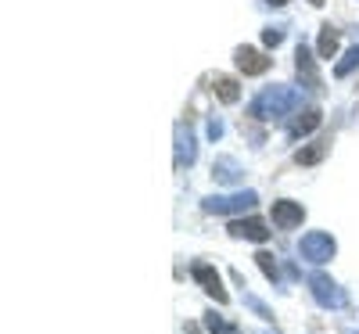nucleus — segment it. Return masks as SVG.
Returning <instances> with one entry per match:
<instances>
[{
	"mask_svg": "<svg viewBox=\"0 0 359 334\" xmlns=\"http://www.w3.org/2000/svg\"><path fill=\"white\" fill-rule=\"evenodd\" d=\"M298 105H302V94L291 86H266L262 94L252 101V115L262 119V123H280V119H287Z\"/></svg>",
	"mask_w": 359,
	"mask_h": 334,
	"instance_id": "obj_1",
	"label": "nucleus"
},
{
	"mask_svg": "<svg viewBox=\"0 0 359 334\" xmlns=\"http://www.w3.org/2000/svg\"><path fill=\"white\" fill-rule=\"evenodd\" d=\"M259 205V194L255 191H233V194H212L205 198L201 208L212 212V216H233V212H252Z\"/></svg>",
	"mask_w": 359,
	"mask_h": 334,
	"instance_id": "obj_2",
	"label": "nucleus"
},
{
	"mask_svg": "<svg viewBox=\"0 0 359 334\" xmlns=\"http://www.w3.org/2000/svg\"><path fill=\"white\" fill-rule=\"evenodd\" d=\"M334 252H338L334 237H331V234H323V230H309L302 241H298V255H302L306 262H313V266L331 262V259H334Z\"/></svg>",
	"mask_w": 359,
	"mask_h": 334,
	"instance_id": "obj_3",
	"label": "nucleus"
},
{
	"mask_svg": "<svg viewBox=\"0 0 359 334\" xmlns=\"http://www.w3.org/2000/svg\"><path fill=\"white\" fill-rule=\"evenodd\" d=\"M309 291H313V298L320 302L323 309H345L348 306V295L341 291V284H334L331 277H327V273H313Z\"/></svg>",
	"mask_w": 359,
	"mask_h": 334,
	"instance_id": "obj_4",
	"label": "nucleus"
},
{
	"mask_svg": "<svg viewBox=\"0 0 359 334\" xmlns=\"http://www.w3.org/2000/svg\"><path fill=\"white\" fill-rule=\"evenodd\" d=\"M191 273H194V281H198L208 295H212V298L219 302V306H226V302H230V295H226V288H223V281H219V273H216L212 266H208V262H194V266H191Z\"/></svg>",
	"mask_w": 359,
	"mask_h": 334,
	"instance_id": "obj_5",
	"label": "nucleus"
},
{
	"mask_svg": "<svg viewBox=\"0 0 359 334\" xmlns=\"http://www.w3.org/2000/svg\"><path fill=\"white\" fill-rule=\"evenodd\" d=\"M294 69H298V79L306 83V90H313V94H320V76H316V58L306 44H298L294 51Z\"/></svg>",
	"mask_w": 359,
	"mask_h": 334,
	"instance_id": "obj_6",
	"label": "nucleus"
},
{
	"mask_svg": "<svg viewBox=\"0 0 359 334\" xmlns=\"http://www.w3.org/2000/svg\"><path fill=\"white\" fill-rule=\"evenodd\" d=\"M233 62H237V69H241L245 76H262L269 69V58L262 51H255V47H237L233 51Z\"/></svg>",
	"mask_w": 359,
	"mask_h": 334,
	"instance_id": "obj_7",
	"label": "nucleus"
},
{
	"mask_svg": "<svg viewBox=\"0 0 359 334\" xmlns=\"http://www.w3.org/2000/svg\"><path fill=\"white\" fill-rule=\"evenodd\" d=\"M194 159H198L194 133H191L184 123H176V166H180V169H187V166H194Z\"/></svg>",
	"mask_w": 359,
	"mask_h": 334,
	"instance_id": "obj_8",
	"label": "nucleus"
},
{
	"mask_svg": "<svg viewBox=\"0 0 359 334\" xmlns=\"http://www.w3.org/2000/svg\"><path fill=\"white\" fill-rule=\"evenodd\" d=\"M226 230H230V237H237V241H255V245L269 241V230H266V223H259V220H233Z\"/></svg>",
	"mask_w": 359,
	"mask_h": 334,
	"instance_id": "obj_9",
	"label": "nucleus"
},
{
	"mask_svg": "<svg viewBox=\"0 0 359 334\" xmlns=\"http://www.w3.org/2000/svg\"><path fill=\"white\" fill-rule=\"evenodd\" d=\"M306 220V208L298 205V201H273V223L280 230H291Z\"/></svg>",
	"mask_w": 359,
	"mask_h": 334,
	"instance_id": "obj_10",
	"label": "nucleus"
},
{
	"mask_svg": "<svg viewBox=\"0 0 359 334\" xmlns=\"http://www.w3.org/2000/svg\"><path fill=\"white\" fill-rule=\"evenodd\" d=\"M316 126H320V112H316V108H306L302 115H294V119H291V126H287V137H291V140H298V137L313 133Z\"/></svg>",
	"mask_w": 359,
	"mask_h": 334,
	"instance_id": "obj_11",
	"label": "nucleus"
},
{
	"mask_svg": "<svg viewBox=\"0 0 359 334\" xmlns=\"http://www.w3.org/2000/svg\"><path fill=\"white\" fill-rule=\"evenodd\" d=\"M212 176L219 180V184H226V187H233V184H241V180H245L241 166H237L233 159H216L212 162Z\"/></svg>",
	"mask_w": 359,
	"mask_h": 334,
	"instance_id": "obj_12",
	"label": "nucleus"
},
{
	"mask_svg": "<svg viewBox=\"0 0 359 334\" xmlns=\"http://www.w3.org/2000/svg\"><path fill=\"white\" fill-rule=\"evenodd\" d=\"M212 90H216V98H219L223 105H233L237 98H241V86H237V79H230V76H216Z\"/></svg>",
	"mask_w": 359,
	"mask_h": 334,
	"instance_id": "obj_13",
	"label": "nucleus"
},
{
	"mask_svg": "<svg viewBox=\"0 0 359 334\" xmlns=\"http://www.w3.org/2000/svg\"><path fill=\"white\" fill-rule=\"evenodd\" d=\"M316 51H320V58H334V51H338V29H334V25H323V29H320Z\"/></svg>",
	"mask_w": 359,
	"mask_h": 334,
	"instance_id": "obj_14",
	"label": "nucleus"
},
{
	"mask_svg": "<svg viewBox=\"0 0 359 334\" xmlns=\"http://www.w3.org/2000/svg\"><path fill=\"white\" fill-rule=\"evenodd\" d=\"M255 262H259V269L266 273L269 281L280 284V266H277V259H273V255H269V252H259V255H255Z\"/></svg>",
	"mask_w": 359,
	"mask_h": 334,
	"instance_id": "obj_15",
	"label": "nucleus"
},
{
	"mask_svg": "<svg viewBox=\"0 0 359 334\" xmlns=\"http://www.w3.org/2000/svg\"><path fill=\"white\" fill-rule=\"evenodd\" d=\"M355 65H359V44L345 51V58H341V62L334 65V76H338V79H345V76H348V72H352Z\"/></svg>",
	"mask_w": 359,
	"mask_h": 334,
	"instance_id": "obj_16",
	"label": "nucleus"
},
{
	"mask_svg": "<svg viewBox=\"0 0 359 334\" xmlns=\"http://www.w3.org/2000/svg\"><path fill=\"white\" fill-rule=\"evenodd\" d=\"M323 155H327V144H313V147H306V151H298L294 162H298V166H313V162H320Z\"/></svg>",
	"mask_w": 359,
	"mask_h": 334,
	"instance_id": "obj_17",
	"label": "nucleus"
},
{
	"mask_svg": "<svg viewBox=\"0 0 359 334\" xmlns=\"http://www.w3.org/2000/svg\"><path fill=\"white\" fill-rule=\"evenodd\" d=\"M205 327L212 330V334H237V327L230 323V320H223V316H216V313H205Z\"/></svg>",
	"mask_w": 359,
	"mask_h": 334,
	"instance_id": "obj_18",
	"label": "nucleus"
},
{
	"mask_svg": "<svg viewBox=\"0 0 359 334\" xmlns=\"http://www.w3.org/2000/svg\"><path fill=\"white\" fill-rule=\"evenodd\" d=\"M245 306H248L252 313H259L262 320H273V309H269V306H266V302H259L255 295H245Z\"/></svg>",
	"mask_w": 359,
	"mask_h": 334,
	"instance_id": "obj_19",
	"label": "nucleus"
},
{
	"mask_svg": "<svg viewBox=\"0 0 359 334\" xmlns=\"http://www.w3.org/2000/svg\"><path fill=\"white\" fill-rule=\"evenodd\" d=\"M284 40V25H269V29H262V44L266 47H277Z\"/></svg>",
	"mask_w": 359,
	"mask_h": 334,
	"instance_id": "obj_20",
	"label": "nucleus"
},
{
	"mask_svg": "<svg viewBox=\"0 0 359 334\" xmlns=\"http://www.w3.org/2000/svg\"><path fill=\"white\" fill-rule=\"evenodd\" d=\"M205 133H208V140H219L223 137V123H219V119H208V130Z\"/></svg>",
	"mask_w": 359,
	"mask_h": 334,
	"instance_id": "obj_21",
	"label": "nucleus"
},
{
	"mask_svg": "<svg viewBox=\"0 0 359 334\" xmlns=\"http://www.w3.org/2000/svg\"><path fill=\"white\" fill-rule=\"evenodd\" d=\"M269 4H277V8H284V4H287V0H269Z\"/></svg>",
	"mask_w": 359,
	"mask_h": 334,
	"instance_id": "obj_22",
	"label": "nucleus"
},
{
	"mask_svg": "<svg viewBox=\"0 0 359 334\" xmlns=\"http://www.w3.org/2000/svg\"><path fill=\"white\" fill-rule=\"evenodd\" d=\"M309 4H316V8H320V4H323V0H309Z\"/></svg>",
	"mask_w": 359,
	"mask_h": 334,
	"instance_id": "obj_23",
	"label": "nucleus"
}]
</instances>
